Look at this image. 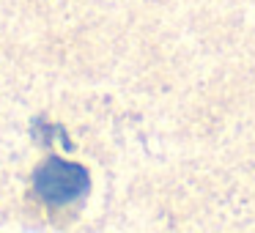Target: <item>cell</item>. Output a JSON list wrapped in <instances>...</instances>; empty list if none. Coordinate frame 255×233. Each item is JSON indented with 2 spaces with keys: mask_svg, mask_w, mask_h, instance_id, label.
<instances>
[{
  "mask_svg": "<svg viewBox=\"0 0 255 233\" xmlns=\"http://www.w3.org/2000/svg\"><path fill=\"white\" fill-rule=\"evenodd\" d=\"M88 187V176L80 165H69V162L52 159L36 173V192L47 203H72Z\"/></svg>",
  "mask_w": 255,
  "mask_h": 233,
  "instance_id": "cell-1",
  "label": "cell"
}]
</instances>
